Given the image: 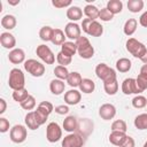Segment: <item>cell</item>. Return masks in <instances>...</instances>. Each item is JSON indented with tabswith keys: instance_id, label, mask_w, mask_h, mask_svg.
Here are the masks:
<instances>
[{
	"instance_id": "obj_29",
	"label": "cell",
	"mask_w": 147,
	"mask_h": 147,
	"mask_svg": "<svg viewBox=\"0 0 147 147\" xmlns=\"http://www.w3.org/2000/svg\"><path fill=\"white\" fill-rule=\"evenodd\" d=\"M24 122H25V125L28 126V129H30V130H37V129L40 126V125L38 124L37 119H36V116H34V113H33V111H29V113L25 115Z\"/></svg>"
},
{
	"instance_id": "obj_52",
	"label": "cell",
	"mask_w": 147,
	"mask_h": 147,
	"mask_svg": "<svg viewBox=\"0 0 147 147\" xmlns=\"http://www.w3.org/2000/svg\"><path fill=\"white\" fill-rule=\"evenodd\" d=\"M140 60L142 61V63H144V64H147V52L144 54V56H142Z\"/></svg>"
},
{
	"instance_id": "obj_38",
	"label": "cell",
	"mask_w": 147,
	"mask_h": 147,
	"mask_svg": "<svg viewBox=\"0 0 147 147\" xmlns=\"http://www.w3.org/2000/svg\"><path fill=\"white\" fill-rule=\"evenodd\" d=\"M21 105V107L24 109V110H32V109H34V107H36V99H34V96L33 95H29L23 102H21L20 103Z\"/></svg>"
},
{
	"instance_id": "obj_31",
	"label": "cell",
	"mask_w": 147,
	"mask_h": 147,
	"mask_svg": "<svg viewBox=\"0 0 147 147\" xmlns=\"http://www.w3.org/2000/svg\"><path fill=\"white\" fill-rule=\"evenodd\" d=\"M65 33L61 30V29H54V33H53V38H52V42L56 46L59 45H63L65 42Z\"/></svg>"
},
{
	"instance_id": "obj_22",
	"label": "cell",
	"mask_w": 147,
	"mask_h": 147,
	"mask_svg": "<svg viewBox=\"0 0 147 147\" xmlns=\"http://www.w3.org/2000/svg\"><path fill=\"white\" fill-rule=\"evenodd\" d=\"M61 52L67 55L72 57L77 53V45L75 41H65L63 45H61Z\"/></svg>"
},
{
	"instance_id": "obj_25",
	"label": "cell",
	"mask_w": 147,
	"mask_h": 147,
	"mask_svg": "<svg viewBox=\"0 0 147 147\" xmlns=\"http://www.w3.org/2000/svg\"><path fill=\"white\" fill-rule=\"evenodd\" d=\"M137 28H138V22H137V20H136V18H129V20H126V22L124 23L123 31H124V33H125L126 36L130 37V36H132V34L136 32Z\"/></svg>"
},
{
	"instance_id": "obj_12",
	"label": "cell",
	"mask_w": 147,
	"mask_h": 147,
	"mask_svg": "<svg viewBox=\"0 0 147 147\" xmlns=\"http://www.w3.org/2000/svg\"><path fill=\"white\" fill-rule=\"evenodd\" d=\"M122 92L125 95H130V94H140V90L137 86L136 83V78H125L122 83Z\"/></svg>"
},
{
	"instance_id": "obj_5",
	"label": "cell",
	"mask_w": 147,
	"mask_h": 147,
	"mask_svg": "<svg viewBox=\"0 0 147 147\" xmlns=\"http://www.w3.org/2000/svg\"><path fill=\"white\" fill-rule=\"evenodd\" d=\"M125 47L130 54H132L134 57H138V59H141L144 56V54L147 52L146 46L141 41H139L134 38H129L126 40Z\"/></svg>"
},
{
	"instance_id": "obj_18",
	"label": "cell",
	"mask_w": 147,
	"mask_h": 147,
	"mask_svg": "<svg viewBox=\"0 0 147 147\" xmlns=\"http://www.w3.org/2000/svg\"><path fill=\"white\" fill-rule=\"evenodd\" d=\"M64 88H65V84L63 80L61 79H52L51 83H49V90L51 92L54 94V95H60L64 92Z\"/></svg>"
},
{
	"instance_id": "obj_24",
	"label": "cell",
	"mask_w": 147,
	"mask_h": 147,
	"mask_svg": "<svg viewBox=\"0 0 147 147\" xmlns=\"http://www.w3.org/2000/svg\"><path fill=\"white\" fill-rule=\"evenodd\" d=\"M16 17L10 14H7L1 18V26L5 28L6 30H13L16 26Z\"/></svg>"
},
{
	"instance_id": "obj_1",
	"label": "cell",
	"mask_w": 147,
	"mask_h": 147,
	"mask_svg": "<svg viewBox=\"0 0 147 147\" xmlns=\"http://www.w3.org/2000/svg\"><path fill=\"white\" fill-rule=\"evenodd\" d=\"M77 45V53L82 59L88 60L91 57H93L94 55V47L92 46V44L90 42L87 37H79L76 41Z\"/></svg>"
},
{
	"instance_id": "obj_37",
	"label": "cell",
	"mask_w": 147,
	"mask_h": 147,
	"mask_svg": "<svg viewBox=\"0 0 147 147\" xmlns=\"http://www.w3.org/2000/svg\"><path fill=\"white\" fill-rule=\"evenodd\" d=\"M132 106L137 109H141V108H145L147 106V99L144 96V95H136L133 99H132Z\"/></svg>"
},
{
	"instance_id": "obj_17",
	"label": "cell",
	"mask_w": 147,
	"mask_h": 147,
	"mask_svg": "<svg viewBox=\"0 0 147 147\" xmlns=\"http://www.w3.org/2000/svg\"><path fill=\"white\" fill-rule=\"evenodd\" d=\"M64 131L69 132V133H74L77 131V126H78V122H77V118L75 116H67L63 121V124H62Z\"/></svg>"
},
{
	"instance_id": "obj_39",
	"label": "cell",
	"mask_w": 147,
	"mask_h": 147,
	"mask_svg": "<svg viewBox=\"0 0 147 147\" xmlns=\"http://www.w3.org/2000/svg\"><path fill=\"white\" fill-rule=\"evenodd\" d=\"M126 130H127V126H126L125 121L123 119H116L111 124V131H119V132L126 133Z\"/></svg>"
},
{
	"instance_id": "obj_41",
	"label": "cell",
	"mask_w": 147,
	"mask_h": 147,
	"mask_svg": "<svg viewBox=\"0 0 147 147\" xmlns=\"http://www.w3.org/2000/svg\"><path fill=\"white\" fill-rule=\"evenodd\" d=\"M38 109H40L41 111H44L46 115H51L52 114V111L54 110V107H53V105L51 103V102H48V101H41L39 105H38V107H37Z\"/></svg>"
},
{
	"instance_id": "obj_42",
	"label": "cell",
	"mask_w": 147,
	"mask_h": 147,
	"mask_svg": "<svg viewBox=\"0 0 147 147\" xmlns=\"http://www.w3.org/2000/svg\"><path fill=\"white\" fill-rule=\"evenodd\" d=\"M33 113H34L36 119H37V122H38L39 125H42V124L46 123V121H47V118H48V115H46L44 111H41V110L38 109V108H37L36 110H33Z\"/></svg>"
},
{
	"instance_id": "obj_36",
	"label": "cell",
	"mask_w": 147,
	"mask_h": 147,
	"mask_svg": "<svg viewBox=\"0 0 147 147\" xmlns=\"http://www.w3.org/2000/svg\"><path fill=\"white\" fill-rule=\"evenodd\" d=\"M29 95H30V94H29V92H28V90H26L25 87H24V88H21V90H16V91L13 92V99H14L16 102H18V103L23 102Z\"/></svg>"
},
{
	"instance_id": "obj_6",
	"label": "cell",
	"mask_w": 147,
	"mask_h": 147,
	"mask_svg": "<svg viewBox=\"0 0 147 147\" xmlns=\"http://www.w3.org/2000/svg\"><path fill=\"white\" fill-rule=\"evenodd\" d=\"M24 69L33 77H41L45 74V65L34 59L26 60L24 62Z\"/></svg>"
},
{
	"instance_id": "obj_21",
	"label": "cell",
	"mask_w": 147,
	"mask_h": 147,
	"mask_svg": "<svg viewBox=\"0 0 147 147\" xmlns=\"http://www.w3.org/2000/svg\"><path fill=\"white\" fill-rule=\"evenodd\" d=\"M99 13H100V9L92 3H88L84 7V14H85L86 18L96 21V18H99Z\"/></svg>"
},
{
	"instance_id": "obj_28",
	"label": "cell",
	"mask_w": 147,
	"mask_h": 147,
	"mask_svg": "<svg viewBox=\"0 0 147 147\" xmlns=\"http://www.w3.org/2000/svg\"><path fill=\"white\" fill-rule=\"evenodd\" d=\"M53 33H54V29L48 26V25H45L42 26L40 30H39V37L42 41H52V38H53Z\"/></svg>"
},
{
	"instance_id": "obj_32",
	"label": "cell",
	"mask_w": 147,
	"mask_h": 147,
	"mask_svg": "<svg viewBox=\"0 0 147 147\" xmlns=\"http://www.w3.org/2000/svg\"><path fill=\"white\" fill-rule=\"evenodd\" d=\"M134 126L138 130H147V113L139 114L134 118Z\"/></svg>"
},
{
	"instance_id": "obj_3",
	"label": "cell",
	"mask_w": 147,
	"mask_h": 147,
	"mask_svg": "<svg viewBox=\"0 0 147 147\" xmlns=\"http://www.w3.org/2000/svg\"><path fill=\"white\" fill-rule=\"evenodd\" d=\"M82 30L92 36V37H101L103 33V26L98 21H93L90 18H84L82 22Z\"/></svg>"
},
{
	"instance_id": "obj_30",
	"label": "cell",
	"mask_w": 147,
	"mask_h": 147,
	"mask_svg": "<svg viewBox=\"0 0 147 147\" xmlns=\"http://www.w3.org/2000/svg\"><path fill=\"white\" fill-rule=\"evenodd\" d=\"M131 61L126 57H121L116 61V69L119 71V72H127L130 69H131Z\"/></svg>"
},
{
	"instance_id": "obj_20",
	"label": "cell",
	"mask_w": 147,
	"mask_h": 147,
	"mask_svg": "<svg viewBox=\"0 0 147 147\" xmlns=\"http://www.w3.org/2000/svg\"><path fill=\"white\" fill-rule=\"evenodd\" d=\"M125 138H126V133L119 132V131H111L109 134V142L114 146L119 147L125 140Z\"/></svg>"
},
{
	"instance_id": "obj_8",
	"label": "cell",
	"mask_w": 147,
	"mask_h": 147,
	"mask_svg": "<svg viewBox=\"0 0 147 147\" xmlns=\"http://www.w3.org/2000/svg\"><path fill=\"white\" fill-rule=\"evenodd\" d=\"M36 54L38 55V57L46 64H53L55 62V55L54 53L52 52V49L45 45V44H41L39 46H37V49H36Z\"/></svg>"
},
{
	"instance_id": "obj_54",
	"label": "cell",
	"mask_w": 147,
	"mask_h": 147,
	"mask_svg": "<svg viewBox=\"0 0 147 147\" xmlns=\"http://www.w3.org/2000/svg\"><path fill=\"white\" fill-rule=\"evenodd\" d=\"M142 147H147V140L145 141V144H144V146H142Z\"/></svg>"
},
{
	"instance_id": "obj_46",
	"label": "cell",
	"mask_w": 147,
	"mask_h": 147,
	"mask_svg": "<svg viewBox=\"0 0 147 147\" xmlns=\"http://www.w3.org/2000/svg\"><path fill=\"white\" fill-rule=\"evenodd\" d=\"M9 130V121L5 117H0V132L5 133Z\"/></svg>"
},
{
	"instance_id": "obj_14",
	"label": "cell",
	"mask_w": 147,
	"mask_h": 147,
	"mask_svg": "<svg viewBox=\"0 0 147 147\" xmlns=\"http://www.w3.org/2000/svg\"><path fill=\"white\" fill-rule=\"evenodd\" d=\"M80 100H82V94L76 88H71L64 93V102L69 106H75V105L79 103Z\"/></svg>"
},
{
	"instance_id": "obj_43",
	"label": "cell",
	"mask_w": 147,
	"mask_h": 147,
	"mask_svg": "<svg viewBox=\"0 0 147 147\" xmlns=\"http://www.w3.org/2000/svg\"><path fill=\"white\" fill-rule=\"evenodd\" d=\"M99 18L101 20V21H103V22H109V21H111L113 18H114V15L105 7V8H102V9H100V13H99Z\"/></svg>"
},
{
	"instance_id": "obj_49",
	"label": "cell",
	"mask_w": 147,
	"mask_h": 147,
	"mask_svg": "<svg viewBox=\"0 0 147 147\" xmlns=\"http://www.w3.org/2000/svg\"><path fill=\"white\" fill-rule=\"evenodd\" d=\"M139 24L144 28H147V10L144 11L141 14V16L139 17Z\"/></svg>"
},
{
	"instance_id": "obj_9",
	"label": "cell",
	"mask_w": 147,
	"mask_h": 147,
	"mask_svg": "<svg viewBox=\"0 0 147 147\" xmlns=\"http://www.w3.org/2000/svg\"><path fill=\"white\" fill-rule=\"evenodd\" d=\"M61 138H62L61 126L55 122H51L46 127V139L49 142H56Z\"/></svg>"
},
{
	"instance_id": "obj_27",
	"label": "cell",
	"mask_w": 147,
	"mask_h": 147,
	"mask_svg": "<svg viewBox=\"0 0 147 147\" xmlns=\"http://www.w3.org/2000/svg\"><path fill=\"white\" fill-rule=\"evenodd\" d=\"M82 80H83V78H82L80 74L77 72V71H72V72H70L69 76H68V78H67V83H68V85L71 86V87H74V88H75V87H79Z\"/></svg>"
},
{
	"instance_id": "obj_44",
	"label": "cell",
	"mask_w": 147,
	"mask_h": 147,
	"mask_svg": "<svg viewBox=\"0 0 147 147\" xmlns=\"http://www.w3.org/2000/svg\"><path fill=\"white\" fill-rule=\"evenodd\" d=\"M136 83H137V86L138 88L140 90V92H144L145 90H147V78L144 77L142 75H138V77L136 78Z\"/></svg>"
},
{
	"instance_id": "obj_35",
	"label": "cell",
	"mask_w": 147,
	"mask_h": 147,
	"mask_svg": "<svg viewBox=\"0 0 147 147\" xmlns=\"http://www.w3.org/2000/svg\"><path fill=\"white\" fill-rule=\"evenodd\" d=\"M69 70L67 69V67L64 65H56L55 69H54V75L57 79H61V80H67L68 76H69Z\"/></svg>"
},
{
	"instance_id": "obj_4",
	"label": "cell",
	"mask_w": 147,
	"mask_h": 147,
	"mask_svg": "<svg viewBox=\"0 0 147 147\" xmlns=\"http://www.w3.org/2000/svg\"><path fill=\"white\" fill-rule=\"evenodd\" d=\"M95 75L103 83H107V82H111V80L117 79L116 71L113 68H110L108 64H106V63H99L95 67Z\"/></svg>"
},
{
	"instance_id": "obj_13",
	"label": "cell",
	"mask_w": 147,
	"mask_h": 147,
	"mask_svg": "<svg viewBox=\"0 0 147 147\" xmlns=\"http://www.w3.org/2000/svg\"><path fill=\"white\" fill-rule=\"evenodd\" d=\"M99 116L103 121H110L116 116V107L113 103H103L99 108Z\"/></svg>"
},
{
	"instance_id": "obj_34",
	"label": "cell",
	"mask_w": 147,
	"mask_h": 147,
	"mask_svg": "<svg viewBox=\"0 0 147 147\" xmlns=\"http://www.w3.org/2000/svg\"><path fill=\"white\" fill-rule=\"evenodd\" d=\"M144 1L142 0H129L127 1V9L131 13H139L144 8Z\"/></svg>"
},
{
	"instance_id": "obj_40",
	"label": "cell",
	"mask_w": 147,
	"mask_h": 147,
	"mask_svg": "<svg viewBox=\"0 0 147 147\" xmlns=\"http://www.w3.org/2000/svg\"><path fill=\"white\" fill-rule=\"evenodd\" d=\"M56 61H57L59 65H64V67H67L68 64H70V63H71L72 57L64 55L62 52H59V53H57V55H56Z\"/></svg>"
},
{
	"instance_id": "obj_47",
	"label": "cell",
	"mask_w": 147,
	"mask_h": 147,
	"mask_svg": "<svg viewBox=\"0 0 147 147\" xmlns=\"http://www.w3.org/2000/svg\"><path fill=\"white\" fill-rule=\"evenodd\" d=\"M54 110L59 115H67L69 113V107H68V105H60V106H56L54 108Z\"/></svg>"
},
{
	"instance_id": "obj_19",
	"label": "cell",
	"mask_w": 147,
	"mask_h": 147,
	"mask_svg": "<svg viewBox=\"0 0 147 147\" xmlns=\"http://www.w3.org/2000/svg\"><path fill=\"white\" fill-rule=\"evenodd\" d=\"M67 17L71 22H75L76 23V21H79L83 17V10H82V8L78 7V6H70L67 9Z\"/></svg>"
},
{
	"instance_id": "obj_48",
	"label": "cell",
	"mask_w": 147,
	"mask_h": 147,
	"mask_svg": "<svg viewBox=\"0 0 147 147\" xmlns=\"http://www.w3.org/2000/svg\"><path fill=\"white\" fill-rule=\"evenodd\" d=\"M119 147H136V141H134V139L132 137L126 136L125 140L123 141V144Z\"/></svg>"
},
{
	"instance_id": "obj_2",
	"label": "cell",
	"mask_w": 147,
	"mask_h": 147,
	"mask_svg": "<svg viewBox=\"0 0 147 147\" xmlns=\"http://www.w3.org/2000/svg\"><path fill=\"white\" fill-rule=\"evenodd\" d=\"M8 85L13 91L24 88L25 85V76L23 71L18 68H14L9 72V78H8Z\"/></svg>"
},
{
	"instance_id": "obj_23",
	"label": "cell",
	"mask_w": 147,
	"mask_h": 147,
	"mask_svg": "<svg viewBox=\"0 0 147 147\" xmlns=\"http://www.w3.org/2000/svg\"><path fill=\"white\" fill-rule=\"evenodd\" d=\"M79 90H80V92H83L85 94H90V93L94 92L95 83L90 78H83V80L79 85Z\"/></svg>"
},
{
	"instance_id": "obj_11",
	"label": "cell",
	"mask_w": 147,
	"mask_h": 147,
	"mask_svg": "<svg viewBox=\"0 0 147 147\" xmlns=\"http://www.w3.org/2000/svg\"><path fill=\"white\" fill-rule=\"evenodd\" d=\"M64 33H65L67 38H69L70 40L76 41L79 37H82V28L75 22H69V23L65 24Z\"/></svg>"
},
{
	"instance_id": "obj_10",
	"label": "cell",
	"mask_w": 147,
	"mask_h": 147,
	"mask_svg": "<svg viewBox=\"0 0 147 147\" xmlns=\"http://www.w3.org/2000/svg\"><path fill=\"white\" fill-rule=\"evenodd\" d=\"M84 137L77 132L69 133L62 139V147H83Z\"/></svg>"
},
{
	"instance_id": "obj_33",
	"label": "cell",
	"mask_w": 147,
	"mask_h": 147,
	"mask_svg": "<svg viewBox=\"0 0 147 147\" xmlns=\"http://www.w3.org/2000/svg\"><path fill=\"white\" fill-rule=\"evenodd\" d=\"M103 88H105V92L108 95H115L118 92V82H117V79L103 83Z\"/></svg>"
},
{
	"instance_id": "obj_50",
	"label": "cell",
	"mask_w": 147,
	"mask_h": 147,
	"mask_svg": "<svg viewBox=\"0 0 147 147\" xmlns=\"http://www.w3.org/2000/svg\"><path fill=\"white\" fill-rule=\"evenodd\" d=\"M6 109H7V102L5 99L1 98L0 99V115H2L6 111Z\"/></svg>"
},
{
	"instance_id": "obj_51",
	"label": "cell",
	"mask_w": 147,
	"mask_h": 147,
	"mask_svg": "<svg viewBox=\"0 0 147 147\" xmlns=\"http://www.w3.org/2000/svg\"><path fill=\"white\" fill-rule=\"evenodd\" d=\"M140 75H142L144 77L147 78V64H144V65L140 68Z\"/></svg>"
},
{
	"instance_id": "obj_15",
	"label": "cell",
	"mask_w": 147,
	"mask_h": 147,
	"mask_svg": "<svg viewBox=\"0 0 147 147\" xmlns=\"http://www.w3.org/2000/svg\"><path fill=\"white\" fill-rule=\"evenodd\" d=\"M0 42L1 46L6 49H14L16 46V39L14 37V34H11L10 32H2L0 34Z\"/></svg>"
},
{
	"instance_id": "obj_53",
	"label": "cell",
	"mask_w": 147,
	"mask_h": 147,
	"mask_svg": "<svg viewBox=\"0 0 147 147\" xmlns=\"http://www.w3.org/2000/svg\"><path fill=\"white\" fill-rule=\"evenodd\" d=\"M8 3L11 5V6H16L20 3V0H15V1H11V0H8Z\"/></svg>"
},
{
	"instance_id": "obj_16",
	"label": "cell",
	"mask_w": 147,
	"mask_h": 147,
	"mask_svg": "<svg viewBox=\"0 0 147 147\" xmlns=\"http://www.w3.org/2000/svg\"><path fill=\"white\" fill-rule=\"evenodd\" d=\"M8 60L13 64H20L25 62V53L22 48H14L8 54Z\"/></svg>"
},
{
	"instance_id": "obj_26",
	"label": "cell",
	"mask_w": 147,
	"mask_h": 147,
	"mask_svg": "<svg viewBox=\"0 0 147 147\" xmlns=\"http://www.w3.org/2000/svg\"><path fill=\"white\" fill-rule=\"evenodd\" d=\"M113 15L119 14L123 9V2L121 0H109L107 2V7H106Z\"/></svg>"
},
{
	"instance_id": "obj_45",
	"label": "cell",
	"mask_w": 147,
	"mask_h": 147,
	"mask_svg": "<svg viewBox=\"0 0 147 147\" xmlns=\"http://www.w3.org/2000/svg\"><path fill=\"white\" fill-rule=\"evenodd\" d=\"M52 5L55 8H64V7H70L71 6V0H52Z\"/></svg>"
},
{
	"instance_id": "obj_7",
	"label": "cell",
	"mask_w": 147,
	"mask_h": 147,
	"mask_svg": "<svg viewBox=\"0 0 147 147\" xmlns=\"http://www.w3.org/2000/svg\"><path fill=\"white\" fill-rule=\"evenodd\" d=\"M26 137H28V130L22 124L14 125L10 129V131H9V138L15 144H22V142H24L25 139H26Z\"/></svg>"
}]
</instances>
